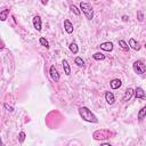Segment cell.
<instances>
[{
    "instance_id": "1",
    "label": "cell",
    "mask_w": 146,
    "mask_h": 146,
    "mask_svg": "<svg viewBox=\"0 0 146 146\" xmlns=\"http://www.w3.org/2000/svg\"><path fill=\"white\" fill-rule=\"evenodd\" d=\"M79 114H80V116H81L84 121H87V122H90V123H97V122H98L97 116H96L88 107H86V106H82V107L79 108Z\"/></svg>"
},
{
    "instance_id": "2",
    "label": "cell",
    "mask_w": 146,
    "mask_h": 146,
    "mask_svg": "<svg viewBox=\"0 0 146 146\" xmlns=\"http://www.w3.org/2000/svg\"><path fill=\"white\" fill-rule=\"evenodd\" d=\"M80 9L82 10V13L84 14V16L88 19L94 18V9L88 2H80Z\"/></svg>"
},
{
    "instance_id": "3",
    "label": "cell",
    "mask_w": 146,
    "mask_h": 146,
    "mask_svg": "<svg viewBox=\"0 0 146 146\" xmlns=\"http://www.w3.org/2000/svg\"><path fill=\"white\" fill-rule=\"evenodd\" d=\"M132 68H133V71H135L136 74L140 75V74H143L146 71V64L143 60H136L132 64Z\"/></svg>"
},
{
    "instance_id": "4",
    "label": "cell",
    "mask_w": 146,
    "mask_h": 146,
    "mask_svg": "<svg viewBox=\"0 0 146 146\" xmlns=\"http://www.w3.org/2000/svg\"><path fill=\"white\" fill-rule=\"evenodd\" d=\"M110 137V132L107 130H98L96 132H94V139L98 140V139H106Z\"/></svg>"
},
{
    "instance_id": "5",
    "label": "cell",
    "mask_w": 146,
    "mask_h": 146,
    "mask_svg": "<svg viewBox=\"0 0 146 146\" xmlns=\"http://www.w3.org/2000/svg\"><path fill=\"white\" fill-rule=\"evenodd\" d=\"M49 74H50V78L55 81V82H58L59 81V73L57 71V68L55 67V65H51L50 66V70H49Z\"/></svg>"
},
{
    "instance_id": "6",
    "label": "cell",
    "mask_w": 146,
    "mask_h": 146,
    "mask_svg": "<svg viewBox=\"0 0 146 146\" xmlns=\"http://www.w3.org/2000/svg\"><path fill=\"white\" fill-rule=\"evenodd\" d=\"M33 26H34V29L36 30V31H41V26H42V23H41V17L39 16V15H36V16H34L33 17Z\"/></svg>"
},
{
    "instance_id": "7",
    "label": "cell",
    "mask_w": 146,
    "mask_h": 146,
    "mask_svg": "<svg viewBox=\"0 0 146 146\" xmlns=\"http://www.w3.org/2000/svg\"><path fill=\"white\" fill-rule=\"evenodd\" d=\"M133 94H135V90H133L132 88H128V89L124 91V95H123L122 100H123V102H128V100H130L131 97L133 96Z\"/></svg>"
},
{
    "instance_id": "8",
    "label": "cell",
    "mask_w": 146,
    "mask_h": 146,
    "mask_svg": "<svg viewBox=\"0 0 146 146\" xmlns=\"http://www.w3.org/2000/svg\"><path fill=\"white\" fill-rule=\"evenodd\" d=\"M135 97L138 98V99H144L146 97V94L144 91V89L141 87H137L136 90H135Z\"/></svg>"
},
{
    "instance_id": "9",
    "label": "cell",
    "mask_w": 146,
    "mask_h": 146,
    "mask_svg": "<svg viewBox=\"0 0 146 146\" xmlns=\"http://www.w3.org/2000/svg\"><path fill=\"white\" fill-rule=\"evenodd\" d=\"M100 49L104 50V51H112L113 50V42L111 41H107V42H103L100 43Z\"/></svg>"
},
{
    "instance_id": "10",
    "label": "cell",
    "mask_w": 146,
    "mask_h": 146,
    "mask_svg": "<svg viewBox=\"0 0 146 146\" xmlns=\"http://www.w3.org/2000/svg\"><path fill=\"white\" fill-rule=\"evenodd\" d=\"M105 100H106V103L110 104V105L114 104V102H115V97H114L113 92H111V91H106V92H105Z\"/></svg>"
},
{
    "instance_id": "11",
    "label": "cell",
    "mask_w": 146,
    "mask_h": 146,
    "mask_svg": "<svg viewBox=\"0 0 146 146\" xmlns=\"http://www.w3.org/2000/svg\"><path fill=\"white\" fill-rule=\"evenodd\" d=\"M64 30H65L66 33H68V34H71V33L73 32V30H74L73 24H72L68 19H65V21H64Z\"/></svg>"
},
{
    "instance_id": "12",
    "label": "cell",
    "mask_w": 146,
    "mask_h": 146,
    "mask_svg": "<svg viewBox=\"0 0 146 146\" xmlns=\"http://www.w3.org/2000/svg\"><path fill=\"white\" fill-rule=\"evenodd\" d=\"M129 47H131L133 50H139L141 47H140V44H139V42L138 41H136L133 38H131L130 40H129Z\"/></svg>"
},
{
    "instance_id": "13",
    "label": "cell",
    "mask_w": 146,
    "mask_h": 146,
    "mask_svg": "<svg viewBox=\"0 0 146 146\" xmlns=\"http://www.w3.org/2000/svg\"><path fill=\"white\" fill-rule=\"evenodd\" d=\"M121 84H122V82H121L120 79H113V80L110 82V86H111L112 89H119V88L121 87Z\"/></svg>"
},
{
    "instance_id": "14",
    "label": "cell",
    "mask_w": 146,
    "mask_h": 146,
    "mask_svg": "<svg viewBox=\"0 0 146 146\" xmlns=\"http://www.w3.org/2000/svg\"><path fill=\"white\" fill-rule=\"evenodd\" d=\"M62 65H63V68H64V73H65L66 75H70V74H71V67H70L68 62H67L66 59H63Z\"/></svg>"
},
{
    "instance_id": "15",
    "label": "cell",
    "mask_w": 146,
    "mask_h": 146,
    "mask_svg": "<svg viewBox=\"0 0 146 146\" xmlns=\"http://www.w3.org/2000/svg\"><path fill=\"white\" fill-rule=\"evenodd\" d=\"M144 117H146V105L143 106V107L138 111V120L141 121Z\"/></svg>"
},
{
    "instance_id": "16",
    "label": "cell",
    "mask_w": 146,
    "mask_h": 146,
    "mask_svg": "<svg viewBox=\"0 0 146 146\" xmlns=\"http://www.w3.org/2000/svg\"><path fill=\"white\" fill-rule=\"evenodd\" d=\"M8 15H9V9H3V10H1V11H0V19H1L2 22L6 21Z\"/></svg>"
},
{
    "instance_id": "17",
    "label": "cell",
    "mask_w": 146,
    "mask_h": 146,
    "mask_svg": "<svg viewBox=\"0 0 146 146\" xmlns=\"http://www.w3.org/2000/svg\"><path fill=\"white\" fill-rule=\"evenodd\" d=\"M68 48H70V50H71V52H73V54H78V51H79V48H78V44L75 43V42H72L70 46H68Z\"/></svg>"
},
{
    "instance_id": "18",
    "label": "cell",
    "mask_w": 146,
    "mask_h": 146,
    "mask_svg": "<svg viewBox=\"0 0 146 146\" xmlns=\"http://www.w3.org/2000/svg\"><path fill=\"white\" fill-rule=\"evenodd\" d=\"M92 58L96 59V60H103V59H105V55L102 54V52H96V54L92 55Z\"/></svg>"
},
{
    "instance_id": "19",
    "label": "cell",
    "mask_w": 146,
    "mask_h": 146,
    "mask_svg": "<svg viewBox=\"0 0 146 146\" xmlns=\"http://www.w3.org/2000/svg\"><path fill=\"white\" fill-rule=\"evenodd\" d=\"M74 63H75V64H76L79 67H84V60H83L81 57H75Z\"/></svg>"
},
{
    "instance_id": "20",
    "label": "cell",
    "mask_w": 146,
    "mask_h": 146,
    "mask_svg": "<svg viewBox=\"0 0 146 146\" xmlns=\"http://www.w3.org/2000/svg\"><path fill=\"white\" fill-rule=\"evenodd\" d=\"M119 44H120V47L123 49V50H129V44L124 41V40H119Z\"/></svg>"
},
{
    "instance_id": "21",
    "label": "cell",
    "mask_w": 146,
    "mask_h": 146,
    "mask_svg": "<svg viewBox=\"0 0 146 146\" xmlns=\"http://www.w3.org/2000/svg\"><path fill=\"white\" fill-rule=\"evenodd\" d=\"M39 42H40V44L41 46H43V47H46V48H49V42H48V40H46L44 38H40L39 39Z\"/></svg>"
},
{
    "instance_id": "22",
    "label": "cell",
    "mask_w": 146,
    "mask_h": 146,
    "mask_svg": "<svg viewBox=\"0 0 146 146\" xmlns=\"http://www.w3.org/2000/svg\"><path fill=\"white\" fill-rule=\"evenodd\" d=\"M71 10H72V13H74L76 16H79L80 15V9H78V7L76 6H74V5H71Z\"/></svg>"
},
{
    "instance_id": "23",
    "label": "cell",
    "mask_w": 146,
    "mask_h": 146,
    "mask_svg": "<svg viewBox=\"0 0 146 146\" xmlns=\"http://www.w3.org/2000/svg\"><path fill=\"white\" fill-rule=\"evenodd\" d=\"M24 140H25V132L24 131H21L19 135H18V141L22 144Z\"/></svg>"
},
{
    "instance_id": "24",
    "label": "cell",
    "mask_w": 146,
    "mask_h": 146,
    "mask_svg": "<svg viewBox=\"0 0 146 146\" xmlns=\"http://www.w3.org/2000/svg\"><path fill=\"white\" fill-rule=\"evenodd\" d=\"M3 107L6 108V111H7V112H10V113H11V112H14V107H13V106H10V105H8L7 103H5V104H3Z\"/></svg>"
},
{
    "instance_id": "25",
    "label": "cell",
    "mask_w": 146,
    "mask_h": 146,
    "mask_svg": "<svg viewBox=\"0 0 146 146\" xmlns=\"http://www.w3.org/2000/svg\"><path fill=\"white\" fill-rule=\"evenodd\" d=\"M137 16H138V21H139V22H143V19H144L143 13H141V11H138V13H137Z\"/></svg>"
},
{
    "instance_id": "26",
    "label": "cell",
    "mask_w": 146,
    "mask_h": 146,
    "mask_svg": "<svg viewBox=\"0 0 146 146\" xmlns=\"http://www.w3.org/2000/svg\"><path fill=\"white\" fill-rule=\"evenodd\" d=\"M100 146H112L110 143H103V144H100Z\"/></svg>"
},
{
    "instance_id": "27",
    "label": "cell",
    "mask_w": 146,
    "mask_h": 146,
    "mask_svg": "<svg viewBox=\"0 0 146 146\" xmlns=\"http://www.w3.org/2000/svg\"><path fill=\"white\" fill-rule=\"evenodd\" d=\"M122 18H123V21H127V19H128V17H127V16H125V15H124V16H123V17H122Z\"/></svg>"
},
{
    "instance_id": "28",
    "label": "cell",
    "mask_w": 146,
    "mask_h": 146,
    "mask_svg": "<svg viewBox=\"0 0 146 146\" xmlns=\"http://www.w3.org/2000/svg\"><path fill=\"white\" fill-rule=\"evenodd\" d=\"M144 47H145V48H146V43H145V46H144Z\"/></svg>"
}]
</instances>
